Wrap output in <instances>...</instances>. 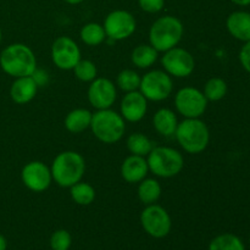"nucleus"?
<instances>
[{
    "instance_id": "1",
    "label": "nucleus",
    "mask_w": 250,
    "mask_h": 250,
    "mask_svg": "<svg viewBox=\"0 0 250 250\" xmlns=\"http://www.w3.org/2000/svg\"><path fill=\"white\" fill-rule=\"evenodd\" d=\"M0 67L14 78L32 76L37 70V56L26 44H10L0 54Z\"/></svg>"
},
{
    "instance_id": "2",
    "label": "nucleus",
    "mask_w": 250,
    "mask_h": 250,
    "mask_svg": "<svg viewBox=\"0 0 250 250\" xmlns=\"http://www.w3.org/2000/svg\"><path fill=\"white\" fill-rule=\"evenodd\" d=\"M53 181L62 188H70L82 181L85 173V160L73 150L61 151L50 166Z\"/></svg>"
},
{
    "instance_id": "3",
    "label": "nucleus",
    "mask_w": 250,
    "mask_h": 250,
    "mask_svg": "<svg viewBox=\"0 0 250 250\" xmlns=\"http://www.w3.org/2000/svg\"><path fill=\"white\" fill-rule=\"evenodd\" d=\"M185 27L178 17L165 15L151 24L149 29V44L159 53H165L181 43Z\"/></svg>"
},
{
    "instance_id": "4",
    "label": "nucleus",
    "mask_w": 250,
    "mask_h": 250,
    "mask_svg": "<svg viewBox=\"0 0 250 250\" xmlns=\"http://www.w3.org/2000/svg\"><path fill=\"white\" fill-rule=\"evenodd\" d=\"M175 138L186 153L200 154L210 143L209 127L200 119H185L178 122Z\"/></svg>"
},
{
    "instance_id": "5",
    "label": "nucleus",
    "mask_w": 250,
    "mask_h": 250,
    "mask_svg": "<svg viewBox=\"0 0 250 250\" xmlns=\"http://www.w3.org/2000/svg\"><path fill=\"white\" fill-rule=\"evenodd\" d=\"M90 129L99 142L115 144L121 141L126 132V121L121 114L110 109L97 110L93 114Z\"/></svg>"
},
{
    "instance_id": "6",
    "label": "nucleus",
    "mask_w": 250,
    "mask_h": 250,
    "mask_svg": "<svg viewBox=\"0 0 250 250\" xmlns=\"http://www.w3.org/2000/svg\"><path fill=\"white\" fill-rule=\"evenodd\" d=\"M149 171L156 177L172 178L181 173L185 166L183 155L171 146H154L146 156Z\"/></svg>"
},
{
    "instance_id": "7",
    "label": "nucleus",
    "mask_w": 250,
    "mask_h": 250,
    "mask_svg": "<svg viewBox=\"0 0 250 250\" xmlns=\"http://www.w3.org/2000/svg\"><path fill=\"white\" fill-rule=\"evenodd\" d=\"M139 92L150 102H163L173 92V80L164 70H151L142 76Z\"/></svg>"
},
{
    "instance_id": "8",
    "label": "nucleus",
    "mask_w": 250,
    "mask_h": 250,
    "mask_svg": "<svg viewBox=\"0 0 250 250\" xmlns=\"http://www.w3.org/2000/svg\"><path fill=\"white\" fill-rule=\"evenodd\" d=\"M141 225L146 234L156 239L165 238L172 229V220L165 208L159 204L146 205L141 212Z\"/></svg>"
},
{
    "instance_id": "9",
    "label": "nucleus",
    "mask_w": 250,
    "mask_h": 250,
    "mask_svg": "<svg viewBox=\"0 0 250 250\" xmlns=\"http://www.w3.org/2000/svg\"><path fill=\"white\" fill-rule=\"evenodd\" d=\"M208 99L203 90L195 87H183L176 93L175 106L185 119H200L208 109Z\"/></svg>"
},
{
    "instance_id": "10",
    "label": "nucleus",
    "mask_w": 250,
    "mask_h": 250,
    "mask_svg": "<svg viewBox=\"0 0 250 250\" xmlns=\"http://www.w3.org/2000/svg\"><path fill=\"white\" fill-rule=\"evenodd\" d=\"M161 65L166 73L175 78H186L193 73L195 60L192 54L181 46L165 51L161 56Z\"/></svg>"
},
{
    "instance_id": "11",
    "label": "nucleus",
    "mask_w": 250,
    "mask_h": 250,
    "mask_svg": "<svg viewBox=\"0 0 250 250\" xmlns=\"http://www.w3.org/2000/svg\"><path fill=\"white\" fill-rule=\"evenodd\" d=\"M103 27L106 33V38L119 42L129 38L136 32L137 22L129 11L114 10L106 15Z\"/></svg>"
},
{
    "instance_id": "12",
    "label": "nucleus",
    "mask_w": 250,
    "mask_h": 250,
    "mask_svg": "<svg viewBox=\"0 0 250 250\" xmlns=\"http://www.w3.org/2000/svg\"><path fill=\"white\" fill-rule=\"evenodd\" d=\"M82 59L78 44L71 37L61 36L53 42L51 45V60L58 68L71 71L76 63Z\"/></svg>"
},
{
    "instance_id": "13",
    "label": "nucleus",
    "mask_w": 250,
    "mask_h": 250,
    "mask_svg": "<svg viewBox=\"0 0 250 250\" xmlns=\"http://www.w3.org/2000/svg\"><path fill=\"white\" fill-rule=\"evenodd\" d=\"M21 180L24 187L34 193H42L50 187L53 182L51 170L43 161H31L23 166Z\"/></svg>"
},
{
    "instance_id": "14",
    "label": "nucleus",
    "mask_w": 250,
    "mask_h": 250,
    "mask_svg": "<svg viewBox=\"0 0 250 250\" xmlns=\"http://www.w3.org/2000/svg\"><path fill=\"white\" fill-rule=\"evenodd\" d=\"M88 102L94 109H110L117 98V89L111 80L105 77H97L88 87Z\"/></svg>"
},
{
    "instance_id": "15",
    "label": "nucleus",
    "mask_w": 250,
    "mask_h": 250,
    "mask_svg": "<svg viewBox=\"0 0 250 250\" xmlns=\"http://www.w3.org/2000/svg\"><path fill=\"white\" fill-rule=\"evenodd\" d=\"M148 111V100L139 90L129 92L122 98L120 114L127 122H139Z\"/></svg>"
},
{
    "instance_id": "16",
    "label": "nucleus",
    "mask_w": 250,
    "mask_h": 250,
    "mask_svg": "<svg viewBox=\"0 0 250 250\" xmlns=\"http://www.w3.org/2000/svg\"><path fill=\"white\" fill-rule=\"evenodd\" d=\"M120 172H121V177L127 183H132V185L139 183L148 176L149 166L146 163V158L131 154L121 164Z\"/></svg>"
},
{
    "instance_id": "17",
    "label": "nucleus",
    "mask_w": 250,
    "mask_h": 250,
    "mask_svg": "<svg viewBox=\"0 0 250 250\" xmlns=\"http://www.w3.org/2000/svg\"><path fill=\"white\" fill-rule=\"evenodd\" d=\"M39 85L32 76L15 78L10 88V97L12 102L19 105L28 104L36 98Z\"/></svg>"
},
{
    "instance_id": "18",
    "label": "nucleus",
    "mask_w": 250,
    "mask_h": 250,
    "mask_svg": "<svg viewBox=\"0 0 250 250\" xmlns=\"http://www.w3.org/2000/svg\"><path fill=\"white\" fill-rule=\"evenodd\" d=\"M226 28L229 33L237 41L243 43L250 41V12L234 11L227 17Z\"/></svg>"
},
{
    "instance_id": "19",
    "label": "nucleus",
    "mask_w": 250,
    "mask_h": 250,
    "mask_svg": "<svg viewBox=\"0 0 250 250\" xmlns=\"http://www.w3.org/2000/svg\"><path fill=\"white\" fill-rule=\"evenodd\" d=\"M178 126V120L175 112L167 107H161L154 114L153 127L160 136L171 138L175 137Z\"/></svg>"
},
{
    "instance_id": "20",
    "label": "nucleus",
    "mask_w": 250,
    "mask_h": 250,
    "mask_svg": "<svg viewBox=\"0 0 250 250\" xmlns=\"http://www.w3.org/2000/svg\"><path fill=\"white\" fill-rule=\"evenodd\" d=\"M93 114L88 109H83V107H78V109H73L66 115L65 121V128L67 129L70 133L77 134L82 133L85 129L90 128V124H92Z\"/></svg>"
},
{
    "instance_id": "21",
    "label": "nucleus",
    "mask_w": 250,
    "mask_h": 250,
    "mask_svg": "<svg viewBox=\"0 0 250 250\" xmlns=\"http://www.w3.org/2000/svg\"><path fill=\"white\" fill-rule=\"evenodd\" d=\"M159 51L150 44H139L131 54V61L136 67L146 70L158 61Z\"/></svg>"
},
{
    "instance_id": "22",
    "label": "nucleus",
    "mask_w": 250,
    "mask_h": 250,
    "mask_svg": "<svg viewBox=\"0 0 250 250\" xmlns=\"http://www.w3.org/2000/svg\"><path fill=\"white\" fill-rule=\"evenodd\" d=\"M161 193H163V188H161L160 182L155 178H144L138 183L137 194L142 204H155L160 199Z\"/></svg>"
},
{
    "instance_id": "23",
    "label": "nucleus",
    "mask_w": 250,
    "mask_h": 250,
    "mask_svg": "<svg viewBox=\"0 0 250 250\" xmlns=\"http://www.w3.org/2000/svg\"><path fill=\"white\" fill-rule=\"evenodd\" d=\"M126 146L132 155L143 156V158H146L155 146L153 141L144 133H141V132L129 134L126 141Z\"/></svg>"
},
{
    "instance_id": "24",
    "label": "nucleus",
    "mask_w": 250,
    "mask_h": 250,
    "mask_svg": "<svg viewBox=\"0 0 250 250\" xmlns=\"http://www.w3.org/2000/svg\"><path fill=\"white\" fill-rule=\"evenodd\" d=\"M70 195L73 203L81 207H88L92 204L97 197L95 188L87 182L80 181L78 183L70 187Z\"/></svg>"
},
{
    "instance_id": "25",
    "label": "nucleus",
    "mask_w": 250,
    "mask_h": 250,
    "mask_svg": "<svg viewBox=\"0 0 250 250\" xmlns=\"http://www.w3.org/2000/svg\"><path fill=\"white\" fill-rule=\"evenodd\" d=\"M80 37L84 44L89 46H98L104 43L106 39V33L103 24L97 22H89L84 24L80 31Z\"/></svg>"
},
{
    "instance_id": "26",
    "label": "nucleus",
    "mask_w": 250,
    "mask_h": 250,
    "mask_svg": "<svg viewBox=\"0 0 250 250\" xmlns=\"http://www.w3.org/2000/svg\"><path fill=\"white\" fill-rule=\"evenodd\" d=\"M208 250H246V247L236 234L222 233L210 242Z\"/></svg>"
},
{
    "instance_id": "27",
    "label": "nucleus",
    "mask_w": 250,
    "mask_h": 250,
    "mask_svg": "<svg viewBox=\"0 0 250 250\" xmlns=\"http://www.w3.org/2000/svg\"><path fill=\"white\" fill-rule=\"evenodd\" d=\"M227 90H229V87H227L226 81L222 80L221 77H212L207 81L203 93L208 102H220L226 97Z\"/></svg>"
},
{
    "instance_id": "28",
    "label": "nucleus",
    "mask_w": 250,
    "mask_h": 250,
    "mask_svg": "<svg viewBox=\"0 0 250 250\" xmlns=\"http://www.w3.org/2000/svg\"><path fill=\"white\" fill-rule=\"evenodd\" d=\"M141 80L142 77L138 72L131 68H126L117 75L116 85L125 93L134 92V90H139Z\"/></svg>"
},
{
    "instance_id": "29",
    "label": "nucleus",
    "mask_w": 250,
    "mask_h": 250,
    "mask_svg": "<svg viewBox=\"0 0 250 250\" xmlns=\"http://www.w3.org/2000/svg\"><path fill=\"white\" fill-rule=\"evenodd\" d=\"M73 73L76 78L81 82L90 83L98 77V68L93 61L87 60V59H81L76 66L73 67Z\"/></svg>"
},
{
    "instance_id": "30",
    "label": "nucleus",
    "mask_w": 250,
    "mask_h": 250,
    "mask_svg": "<svg viewBox=\"0 0 250 250\" xmlns=\"http://www.w3.org/2000/svg\"><path fill=\"white\" fill-rule=\"evenodd\" d=\"M72 244V237L66 229H56L50 237L51 250H68Z\"/></svg>"
},
{
    "instance_id": "31",
    "label": "nucleus",
    "mask_w": 250,
    "mask_h": 250,
    "mask_svg": "<svg viewBox=\"0 0 250 250\" xmlns=\"http://www.w3.org/2000/svg\"><path fill=\"white\" fill-rule=\"evenodd\" d=\"M138 5L143 11L148 14H156L164 9L165 0H138Z\"/></svg>"
},
{
    "instance_id": "32",
    "label": "nucleus",
    "mask_w": 250,
    "mask_h": 250,
    "mask_svg": "<svg viewBox=\"0 0 250 250\" xmlns=\"http://www.w3.org/2000/svg\"><path fill=\"white\" fill-rule=\"evenodd\" d=\"M239 61L242 67L250 73V41L246 42L239 50Z\"/></svg>"
},
{
    "instance_id": "33",
    "label": "nucleus",
    "mask_w": 250,
    "mask_h": 250,
    "mask_svg": "<svg viewBox=\"0 0 250 250\" xmlns=\"http://www.w3.org/2000/svg\"><path fill=\"white\" fill-rule=\"evenodd\" d=\"M231 1L238 6H249L250 5V0H231Z\"/></svg>"
},
{
    "instance_id": "34",
    "label": "nucleus",
    "mask_w": 250,
    "mask_h": 250,
    "mask_svg": "<svg viewBox=\"0 0 250 250\" xmlns=\"http://www.w3.org/2000/svg\"><path fill=\"white\" fill-rule=\"evenodd\" d=\"M7 249V241L2 234H0V250H6Z\"/></svg>"
},
{
    "instance_id": "35",
    "label": "nucleus",
    "mask_w": 250,
    "mask_h": 250,
    "mask_svg": "<svg viewBox=\"0 0 250 250\" xmlns=\"http://www.w3.org/2000/svg\"><path fill=\"white\" fill-rule=\"evenodd\" d=\"M65 2H67V4L70 5H77V4H81V2H83L84 0H63Z\"/></svg>"
},
{
    "instance_id": "36",
    "label": "nucleus",
    "mask_w": 250,
    "mask_h": 250,
    "mask_svg": "<svg viewBox=\"0 0 250 250\" xmlns=\"http://www.w3.org/2000/svg\"><path fill=\"white\" fill-rule=\"evenodd\" d=\"M1 41H2V32H1V28H0V44H1Z\"/></svg>"
},
{
    "instance_id": "37",
    "label": "nucleus",
    "mask_w": 250,
    "mask_h": 250,
    "mask_svg": "<svg viewBox=\"0 0 250 250\" xmlns=\"http://www.w3.org/2000/svg\"><path fill=\"white\" fill-rule=\"evenodd\" d=\"M249 241H250V234H249Z\"/></svg>"
}]
</instances>
